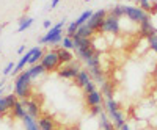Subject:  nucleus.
Listing matches in <instances>:
<instances>
[{"mask_svg": "<svg viewBox=\"0 0 157 130\" xmlns=\"http://www.w3.org/2000/svg\"><path fill=\"white\" fill-rule=\"evenodd\" d=\"M30 86H32V77L27 69L14 77V94L17 96V99L22 100L27 99L30 96Z\"/></svg>", "mask_w": 157, "mask_h": 130, "instance_id": "1", "label": "nucleus"}, {"mask_svg": "<svg viewBox=\"0 0 157 130\" xmlns=\"http://www.w3.org/2000/svg\"><path fill=\"white\" fill-rule=\"evenodd\" d=\"M124 16H126L127 19H130L132 22L138 24V25H140L141 22L151 19L149 13H146L145 9H141L140 6H130V5H124Z\"/></svg>", "mask_w": 157, "mask_h": 130, "instance_id": "2", "label": "nucleus"}, {"mask_svg": "<svg viewBox=\"0 0 157 130\" xmlns=\"http://www.w3.org/2000/svg\"><path fill=\"white\" fill-rule=\"evenodd\" d=\"M41 64L44 66L46 72H50V71H55L58 69L61 64H60V60H58V52L57 49H50L49 52H46L43 60H41Z\"/></svg>", "mask_w": 157, "mask_h": 130, "instance_id": "3", "label": "nucleus"}, {"mask_svg": "<svg viewBox=\"0 0 157 130\" xmlns=\"http://www.w3.org/2000/svg\"><path fill=\"white\" fill-rule=\"evenodd\" d=\"M120 17H116L113 14H107L105 20H104V25H102V30H101V35H115L118 36L120 33Z\"/></svg>", "mask_w": 157, "mask_h": 130, "instance_id": "4", "label": "nucleus"}, {"mask_svg": "<svg viewBox=\"0 0 157 130\" xmlns=\"http://www.w3.org/2000/svg\"><path fill=\"white\" fill-rule=\"evenodd\" d=\"M109 14L107 9H98L93 13V16H91V19L86 22V25L93 30L94 33H99L101 35V30H102V25H104V20H105Z\"/></svg>", "mask_w": 157, "mask_h": 130, "instance_id": "5", "label": "nucleus"}, {"mask_svg": "<svg viewBox=\"0 0 157 130\" xmlns=\"http://www.w3.org/2000/svg\"><path fill=\"white\" fill-rule=\"evenodd\" d=\"M80 66H78L77 63H69V64H63V66H60L58 69V75L61 77V79H68V80H75V77L78 75V72H80Z\"/></svg>", "mask_w": 157, "mask_h": 130, "instance_id": "6", "label": "nucleus"}, {"mask_svg": "<svg viewBox=\"0 0 157 130\" xmlns=\"http://www.w3.org/2000/svg\"><path fill=\"white\" fill-rule=\"evenodd\" d=\"M64 22H66V20H64V19H61L58 24H55L54 25V27H52L43 38H41V39H39V44H49V41L50 39H54V38H57L58 35H63L61 32H63V27H64Z\"/></svg>", "mask_w": 157, "mask_h": 130, "instance_id": "7", "label": "nucleus"}, {"mask_svg": "<svg viewBox=\"0 0 157 130\" xmlns=\"http://www.w3.org/2000/svg\"><path fill=\"white\" fill-rule=\"evenodd\" d=\"M109 43H107V39H105V36L104 35H99V33H96L93 38H91V47L94 49V52H98V54H102V52H105L107 49H109Z\"/></svg>", "mask_w": 157, "mask_h": 130, "instance_id": "8", "label": "nucleus"}, {"mask_svg": "<svg viewBox=\"0 0 157 130\" xmlns=\"http://www.w3.org/2000/svg\"><path fill=\"white\" fill-rule=\"evenodd\" d=\"M16 102H17V96H16L14 93L0 97V114L6 113L8 110H13V107H14Z\"/></svg>", "mask_w": 157, "mask_h": 130, "instance_id": "9", "label": "nucleus"}, {"mask_svg": "<svg viewBox=\"0 0 157 130\" xmlns=\"http://www.w3.org/2000/svg\"><path fill=\"white\" fill-rule=\"evenodd\" d=\"M138 33L148 39V38L157 35V28L152 25V22H151V19H149V20H145V22H141V24L138 25Z\"/></svg>", "mask_w": 157, "mask_h": 130, "instance_id": "10", "label": "nucleus"}, {"mask_svg": "<svg viewBox=\"0 0 157 130\" xmlns=\"http://www.w3.org/2000/svg\"><path fill=\"white\" fill-rule=\"evenodd\" d=\"M22 102V105L25 107V110H27V113L30 116H33V118H39V105H38V102L33 100V99H24L21 100Z\"/></svg>", "mask_w": 157, "mask_h": 130, "instance_id": "11", "label": "nucleus"}, {"mask_svg": "<svg viewBox=\"0 0 157 130\" xmlns=\"http://www.w3.org/2000/svg\"><path fill=\"white\" fill-rule=\"evenodd\" d=\"M102 100H104V96L101 91H94V93H90V94H85V102L86 105L90 107H94V105H102Z\"/></svg>", "mask_w": 157, "mask_h": 130, "instance_id": "12", "label": "nucleus"}, {"mask_svg": "<svg viewBox=\"0 0 157 130\" xmlns=\"http://www.w3.org/2000/svg\"><path fill=\"white\" fill-rule=\"evenodd\" d=\"M32 54H33V49H30V50L27 52V54L21 57V60H19V61L16 63V68H14V71H13V75H17V74H21L22 71H25V66H27V64H29Z\"/></svg>", "mask_w": 157, "mask_h": 130, "instance_id": "13", "label": "nucleus"}, {"mask_svg": "<svg viewBox=\"0 0 157 130\" xmlns=\"http://www.w3.org/2000/svg\"><path fill=\"white\" fill-rule=\"evenodd\" d=\"M109 118H110V121H112V124L115 125L116 130L120 128L121 125L126 124V116H124V113L121 110H116L113 113H109Z\"/></svg>", "mask_w": 157, "mask_h": 130, "instance_id": "14", "label": "nucleus"}, {"mask_svg": "<svg viewBox=\"0 0 157 130\" xmlns=\"http://www.w3.org/2000/svg\"><path fill=\"white\" fill-rule=\"evenodd\" d=\"M91 82H93V77H91L90 71H86V69H82L80 72H78V75L75 77V83H77V86H80V88H85Z\"/></svg>", "mask_w": 157, "mask_h": 130, "instance_id": "15", "label": "nucleus"}, {"mask_svg": "<svg viewBox=\"0 0 157 130\" xmlns=\"http://www.w3.org/2000/svg\"><path fill=\"white\" fill-rule=\"evenodd\" d=\"M75 55L78 60H82L83 63H86L88 60H91L94 55H96V52L93 47H86V49H75Z\"/></svg>", "mask_w": 157, "mask_h": 130, "instance_id": "16", "label": "nucleus"}, {"mask_svg": "<svg viewBox=\"0 0 157 130\" xmlns=\"http://www.w3.org/2000/svg\"><path fill=\"white\" fill-rule=\"evenodd\" d=\"M57 52H58V60H60L61 66H63V64H69V63L74 61V55L71 54V50H66V49L60 47V49H57Z\"/></svg>", "mask_w": 157, "mask_h": 130, "instance_id": "17", "label": "nucleus"}, {"mask_svg": "<svg viewBox=\"0 0 157 130\" xmlns=\"http://www.w3.org/2000/svg\"><path fill=\"white\" fill-rule=\"evenodd\" d=\"M22 124H24V128H25V130H41L38 119L33 118V116H30L29 113H27V116L22 119Z\"/></svg>", "mask_w": 157, "mask_h": 130, "instance_id": "18", "label": "nucleus"}, {"mask_svg": "<svg viewBox=\"0 0 157 130\" xmlns=\"http://www.w3.org/2000/svg\"><path fill=\"white\" fill-rule=\"evenodd\" d=\"M43 57H44V50H43L41 47H38V46H36V47H33V54H32V57H30L29 66H35V64L41 63Z\"/></svg>", "mask_w": 157, "mask_h": 130, "instance_id": "19", "label": "nucleus"}, {"mask_svg": "<svg viewBox=\"0 0 157 130\" xmlns=\"http://www.w3.org/2000/svg\"><path fill=\"white\" fill-rule=\"evenodd\" d=\"M72 39H74V50H75V49H86V47H91V39H90V38H82V36L74 35Z\"/></svg>", "mask_w": 157, "mask_h": 130, "instance_id": "20", "label": "nucleus"}, {"mask_svg": "<svg viewBox=\"0 0 157 130\" xmlns=\"http://www.w3.org/2000/svg\"><path fill=\"white\" fill-rule=\"evenodd\" d=\"M11 111H13V116L17 118V119H21V121L25 118V116H27V110H25V107L22 105V102H19V100L14 103V107H13Z\"/></svg>", "mask_w": 157, "mask_h": 130, "instance_id": "21", "label": "nucleus"}, {"mask_svg": "<svg viewBox=\"0 0 157 130\" xmlns=\"http://www.w3.org/2000/svg\"><path fill=\"white\" fill-rule=\"evenodd\" d=\"M38 122H39V127H41V130H55L54 119L49 118V116H41V118L38 119Z\"/></svg>", "mask_w": 157, "mask_h": 130, "instance_id": "22", "label": "nucleus"}, {"mask_svg": "<svg viewBox=\"0 0 157 130\" xmlns=\"http://www.w3.org/2000/svg\"><path fill=\"white\" fill-rule=\"evenodd\" d=\"M29 74H30V77H32V80H35V79H38L39 75H43L44 72H46V69H44V66L41 63H38V64H35V66H29Z\"/></svg>", "mask_w": 157, "mask_h": 130, "instance_id": "23", "label": "nucleus"}, {"mask_svg": "<svg viewBox=\"0 0 157 130\" xmlns=\"http://www.w3.org/2000/svg\"><path fill=\"white\" fill-rule=\"evenodd\" d=\"M93 13L94 11H91V9H86V11H83L80 16H78L77 19H75V24L78 25V27H82V25H85L90 19H91V16H93Z\"/></svg>", "mask_w": 157, "mask_h": 130, "instance_id": "24", "label": "nucleus"}, {"mask_svg": "<svg viewBox=\"0 0 157 130\" xmlns=\"http://www.w3.org/2000/svg\"><path fill=\"white\" fill-rule=\"evenodd\" d=\"M104 108H105V111H107V114H109V113H113V111H116V110H120V103H118L113 97H112V99H105Z\"/></svg>", "mask_w": 157, "mask_h": 130, "instance_id": "25", "label": "nucleus"}, {"mask_svg": "<svg viewBox=\"0 0 157 130\" xmlns=\"http://www.w3.org/2000/svg\"><path fill=\"white\" fill-rule=\"evenodd\" d=\"M33 25V17H21L19 19V27H17V33L25 32L27 28H30Z\"/></svg>", "mask_w": 157, "mask_h": 130, "instance_id": "26", "label": "nucleus"}, {"mask_svg": "<svg viewBox=\"0 0 157 130\" xmlns=\"http://www.w3.org/2000/svg\"><path fill=\"white\" fill-rule=\"evenodd\" d=\"M75 35H77V36H82V38H90V39H91V38H93L96 33L85 24V25H82V27H78V30H77Z\"/></svg>", "mask_w": 157, "mask_h": 130, "instance_id": "27", "label": "nucleus"}, {"mask_svg": "<svg viewBox=\"0 0 157 130\" xmlns=\"http://www.w3.org/2000/svg\"><path fill=\"white\" fill-rule=\"evenodd\" d=\"M101 93L105 99H112L113 97V85L110 82H105L102 86H101Z\"/></svg>", "mask_w": 157, "mask_h": 130, "instance_id": "28", "label": "nucleus"}, {"mask_svg": "<svg viewBox=\"0 0 157 130\" xmlns=\"http://www.w3.org/2000/svg\"><path fill=\"white\" fill-rule=\"evenodd\" d=\"M109 13L121 19V17H124V5H115V6H112L109 9Z\"/></svg>", "mask_w": 157, "mask_h": 130, "instance_id": "29", "label": "nucleus"}, {"mask_svg": "<svg viewBox=\"0 0 157 130\" xmlns=\"http://www.w3.org/2000/svg\"><path fill=\"white\" fill-rule=\"evenodd\" d=\"M61 47H63V49H66V50H72V49H74V39H72L71 36H68V35H66V36L63 38Z\"/></svg>", "mask_w": 157, "mask_h": 130, "instance_id": "30", "label": "nucleus"}, {"mask_svg": "<svg viewBox=\"0 0 157 130\" xmlns=\"http://www.w3.org/2000/svg\"><path fill=\"white\" fill-rule=\"evenodd\" d=\"M77 30H78V25H77V24H75V20H74V22H71V24L68 25V28H66V35L72 38V36L77 33Z\"/></svg>", "mask_w": 157, "mask_h": 130, "instance_id": "31", "label": "nucleus"}, {"mask_svg": "<svg viewBox=\"0 0 157 130\" xmlns=\"http://www.w3.org/2000/svg\"><path fill=\"white\" fill-rule=\"evenodd\" d=\"M90 110H91V116H101L105 108H104V105H94V107H90Z\"/></svg>", "mask_w": 157, "mask_h": 130, "instance_id": "32", "label": "nucleus"}, {"mask_svg": "<svg viewBox=\"0 0 157 130\" xmlns=\"http://www.w3.org/2000/svg\"><path fill=\"white\" fill-rule=\"evenodd\" d=\"M138 6L141 8V9H145L146 13H149L151 11V2H149V0H138Z\"/></svg>", "mask_w": 157, "mask_h": 130, "instance_id": "33", "label": "nucleus"}, {"mask_svg": "<svg viewBox=\"0 0 157 130\" xmlns=\"http://www.w3.org/2000/svg\"><path fill=\"white\" fill-rule=\"evenodd\" d=\"M148 43H149V49H151V50H154L155 54H157V35H154V36L148 38Z\"/></svg>", "mask_w": 157, "mask_h": 130, "instance_id": "34", "label": "nucleus"}, {"mask_svg": "<svg viewBox=\"0 0 157 130\" xmlns=\"http://www.w3.org/2000/svg\"><path fill=\"white\" fill-rule=\"evenodd\" d=\"M14 68H16V63L14 61H10L6 66H5V69H3V75H8V74H13V71H14Z\"/></svg>", "mask_w": 157, "mask_h": 130, "instance_id": "35", "label": "nucleus"}, {"mask_svg": "<svg viewBox=\"0 0 157 130\" xmlns=\"http://www.w3.org/2000/svg\"><path fill=\"white\" fill-rule=\"evenodd\" d=\"M94 91H96V83L91 82V83H88V85L83 88V94H90V93H94Z\"/></svg>", "mask_w": 157, "mask_h": 130, "instance_id": "36", "label": "nucleus"}, {"mask_svg": "<svg viewBox=\"0 0 157 130\" xmlns=\"http://www.w3.org/2000/svg\"><path fill=\"white\" fill-rule=\"evenodd\" d=\"M148 122H149L151 128H157V113H155L154 116H151V118L148 119Z\"/></svg>", "mask_w": 157, "mask_h": 130, "instance_id": "37", "label": "nucleus"}, {"mask_svg": "<svg viewBox=\"0 0 157 130\" xmlns=\"http://www.w3.org/2000/svg\"><path fill=\"white\" fill-rule=\"evenodd\" d=\"M43 27H44V28H52L54 25H52L50 20H44V22H43Z\"/></svg>", "mask_w": 157, "mask_h": 130, "instance_id": "38", "label": "nucleus"}, {"mask_svg": "<svg viewBox=\"0 0 157 130\" xmlns=\"http://www.w3.org/2000/svg\"><path fill=\"white\" fill-rule=\"evenodd\" d=\"M118 130H132V128H130V127H129V124L126 122L124 125H121V127H120V128H118Z\"/></svg>", "mask_w": 157, "mask_h": 130, "instance_id": "39", "label": "nucleus"}, {"mask_svg": "<svg viewBox=\"0 0 157 130\" xmlns=\"http://www.w3.org/2000/svg\"><path fill=\"white\" fill-rule=\"evenodd\" d=\"M58 3H60V0H52V2H50V8H55Z\"/></svg>", "mask_w": 157, "mask_h": 130, "instance_id": "40", "label": "nucleus"}, {"mask_svg": "<svg viewBox=\"0 0 157 130\" xmlns=\"http://www.w3.org/2000/svg\"><path fill=\"white\" fill-rule=\"evenodd\" d=\"M24 50H25V46H21V47L17 49V54H24Z\"/></svg>", "mask_w": 157, "mask_h": 130, "instance_id": "41", "label": "nucleus"}, {"mask_svg": "<svg viewBox=\"0 0 157 130\" xmlns=\"http://www.w3.org/2000/svg\"><path fill=\"white\" fill-rule=\"evenodd\" d=\"M3 85H5V80H0V89L3 88Z\"/></svg>", "mask_w": 157, "mask_h": 130, "instance_id": "42", "label": "nucleus"}, {"mask_svg": "<svg viewBox=\"0 0 157 130\" xmlns=\"http://www.w3.org/2000/svg\"><path fill=\"white\" fill-rule=\"evenodd\" d=\"M0 33H2V27H0Z\"/></svg>", "mask_w": 157, "mask_h": 130, "instance_id": "43", "label": "nucleus"}, {"mask_svg": "<svg viewBox=\"0 0 157 130\" xmlns=\"http://www.w3.org/2000/svg\"><path fill=\"white\" fill-rule=\"evenodd\" d=\"M134 2H137V3H138V0H134Z\"/></svg>", "mask_w": 157, "mask_h": 130, "instance_id": "44", "label": "nucleus"}, {"mask_svg": "<svg viewBox=\"0 0 157 130\" xmlns=\"http://www.w3.org/2000/svg\"><path fill=\"white\" fill-rule=\"evenodd\" d=\"M86 2H91V0H86Z\"/></svg>", "mask_w": 157, "mask_h": 130, "instance_id": "45", "label": "nucleus"}]
</instances>
